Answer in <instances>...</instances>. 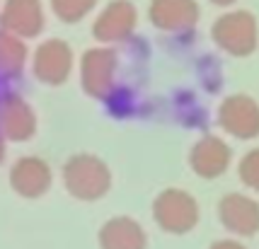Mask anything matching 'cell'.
<instances>
[{
    "instance_id": "cell-2",
    "label": "cell",
    "mask_w": 259,
    "mask_h": 249,
    "mask_svg": "<svg viewBox=\"0 0 259 249\" xmlns=\"http://www.w3.org/2000/svg\"><path fill=\"white\" fill-rule=\"evenodd\" d=\"M215 46L230 56H249L259 44V29L254 15L247 10H233L221 15L211 29Z\"/></svg>"
},
{
    "instance_id": "cell-1",
    "label": "cell",
    "mask_w": 259,
    "mask_h": 249,
    "mask_svg": "<svg viewBox=\"0 0 259 249\" xmlns=\"http://www.w3.org/2000/svg\"><path fill=\"white\" fill-rule=\"evenodd\" d=\"M63 186L78 201H100L112 189V172L97 155L80 153L63 165Z\"/></svg>"
},
{
    "instance_id": "cell-7",
    "label": "cell",
    "mask_w": 259,
    "mask_h": 249,
    "mask_svg": "<svg viewBox=\"0 0 259 249\" xmlns=\"http://www.w3.org/2000/svg\"><path fill=\"white\" fill-rule=\"evenodd\" d=\"M136 22H138V12L131 0H112L97 15L92 24V36L100 44H119L136 32Z\"/></svg>"
},
{
    "instance_id": "cell-15",
    "label": "cell",
    "mask_w": 259,
    "mask_h": 249,
    "mask_svg": "<svg viewBox=\"0 0 259 249\" xmlns=\"http://www.w3.org/2000/svg\"><path fill=\"white\" fill-rule=\"evenodd\" d=\"M24 63H27L24 39L0 29V73L3 75H20Z\"/></svg>"
},
{
    "instance_id": "cell-8",
    "label": "cell",
    "mask_w": 259,
    "mask_h": 249,
    "mask_svg": "<svg viewBox=\"0 0 259 249\" xmlns=\"http://www.w3.org/2000/svg\"><path fill=\"white\" fill-rule=\"evenodd\" d=\"M199 3L196 0H150L148 20L155 29L167 34L192 32L199 22Z\"/></svg>"
},
{
    "instance_id": "cell-19",
    "label": "cell",
    "mask_w": 259,
    "mask_h": 249,
    "mask_svg": "<svg viewBox=\"0 0 259 249\" xmlns=\"http://www.w3.org/2000/svg\"><path fill=\"white\" fill-rule=\"evenodd\" d=\"M213 5H221V8H228V5H233L235 0H211Z\"/></svg>"
},
{
    "instance_id": "cell-16",
    "label": "cell",
    "mask_w": 259,
    "mask_h": 249,
    "mask_svg": "<svg viewBox=\"0 0 259 249\" xmlns=\"http://www.w3.org/2000/svg\"><path fill=\"white\" fill-rule=\"evenodd\" d=\"M97 0H51V10L61 22L75 24L95 10Z\"/></svg>"
},
{
    "instance_id": "cell-18",
    "label": "cell",
    "mask_w": 259,
    "mask_h": 249,
    "mask_svg": "<svg viewBox=\"0 0 259 249\" xmlns=\"http://www.w3.org/2000/svg\"><path fill=\"white\" fill-rule=\"evenodd\" d=\"M211 249H247V247L240 244V242H235V239H218V242L211 244Z\"/></svg>"
},
{
    "instance_id": "cell-3",
    "label": "cell",
    "mask_w": 259,
    "mask_h": 249,
    "mask_svg": "<svg viewBox=\"0 0 259 249\" xmlns=\"http://www.w3.org/2000/svg\"><path fill=\"white\" fill-rule=\"evenodd\" d=\"M153 218L169 235H187L199 223V204L184 189H165L153 201Z\"/></svg>"
},
{
    "instance_id": "cell-10",
    "label": "cell",
    "mask_w": 259,
    "mask_h": 249,
    "mask_svg": "<svg viewBox=\"0 0 259 249\" xmlns=\"http://www.w3.org/2000/svg\"><path fill=\"white\" fill-rule=\"evenodd\" d=\"M51 167L41 158L24 155L10 167V186L22 198H41L51 189Z\"/></svg>"
},
{
    "instance_id": "cell-17",
    "label": "cell",
    "mask_w": 259,
    "mask_h": 249,
    "mask_svg": "<svg viewBox=\"0 0 259 249\" xmlns=\"http://www.w3.org/2000/svg\"><path fill=\"white\" fill-rule=\"evenodd\" d=\"M237 174H240L242 184H247L249 189L259 191V147L249 150L247 155L240 160V165H237Z\"/></svg>"
},
{
    "instance_id": "cell-14",
    "label": "cell",
    "mask_w": 259,
    "mask_h": 249,
    "mask_svg": "<svg viewBox=\"0 0 259 249\" xmlns=\"http://www.w3.org/2000/svg\"><path fill=\"white\" fill-rule=\"evenodd\" d=\"M100 249H146L148 235L138 220L119 215L100 227Z\"/></svg>"
},
{
    "instance_id": "cell-4",
    "label": "cell",
    "mask_w": 259,
    "mask_h": 249,
    "mask_svg": "<svg viewBox=\"0 0 259 249\" xmlns=\"http://www.w3.org/2000/svg\"><path fill=\"white\" fill-rule=\"evenodd\" d=\"M116 54L114 48H90L80 61V85L92 99H107L114 90Z\"/></svg>"
},
{
    "instance_id": "cell-5",
    "label": "cell",
    "mask_w": 259,
    "mask_h": 249,
    "mask_svg": "<svg viewBox=\"0 0 259 249\" xmlns=\"http://www.w3.org/2000/svg\"><path fill=\"white\" fill-rule=\"evenodd\" d=\"M73 70V48L63 39H46L34 51L32 73L49 87H61Z\"/></svg>"
},
{
    "instance_id": "cell-20",
    "label": "cell",
    "mask_w": 259,
    "mask_h": 249,
    "mask_svg": "<svg viewBox=\"0 0 259 249\" xmlns=\"http://www.w3.org/2000/svg\"><path fill=\"white\" fill-rule=\"evenodd\" d=\"M5 160V138L0 136V162Z\"/></svg>"
},
{
    "instance_id": "cell-6",
    "label": "cell",
    "mask_w": 259,
    "mask_h": 249,
    "mask_svg": "<svg viewBox=\"0 0 259 249\" xmlns=\"http://www.w3.org/2000/svg\"><path fill=\"white\" fill-rule=\"evenodd\" d=\"M221 128L240 140L259 136V104L247 94H230L218 107Z\"/></svg>"
},
{
    "instance_id": "cell-12",
    "label": "cell",
    "mask_w": 259,
    "mask_h": 249,
    "mask_svg": "<svg viewBox=\"0 0 259 249\" xmlns=\"http://www.w3.org/2000/svg\"><path fill=\"white\" fill-rule=\"evenodd\" d=\"M36 133V114L20 94L0 97V136L24 143Z\"/></svg>"
},
{
    "instance_id": "cell-11",
    "label": "cell",
    "mask_w": 259,
    "mask_h": 249,
    "mask_svg": "<svg viewBox=\"0 0 259 249\" xmlns=\"http://www.w3.org/2000/svg\"><path fill=\"white\" fill-rule=\"evenodd\" d=\"M218 218L226 230L240 237L259 232V204L245 193H228L218 204Z\"/></svg>"
},
{
    "instance_id": "cell-9",
    "label": "cell",
    "mask_w": 259,
    "mask_h": 249,
    "mask_svg": "<svg viewBox=\"0 0 259 249\" xmlns=\"http://www.w3.org/2000/svg\"><path fill=\"white\" fill-rule=\"evenodd\" d=\"M44 22L46 17L41 0H5V5L0 8V29L20 39L39 36Z\"/></svg>"
},
{
    "instance_id": "cell-13",
    "label": "cell",
    "mask_w": 259,
    "mask_h": 249,
    "mask_svg": "<svg viewBox=\"0 0 259 249\" xmlns=\"http://www.w3.org/2000/svg\"><path fill=\"white\" fill-rule=\"evenodd\" d=\"M230 158H233V150L228 147L223 138L203 136L194 143L189 153V165L201 179H218L221 174L228 172Z\"/></svg>"
}]
</instances>
